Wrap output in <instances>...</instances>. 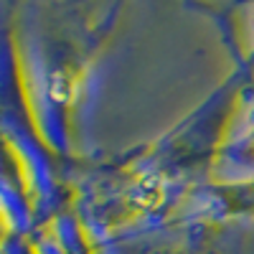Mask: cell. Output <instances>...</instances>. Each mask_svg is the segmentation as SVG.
<instances>
[{
	"label": "cell",
	"mask_w": 254,
	"mask_h": 254,
	"mask_svg": "<svg viewBox=\"0 0 254 254\" xmlns=\"http://www.w3.org/2000/svg\"><path fill=\"white\" fill-rule=\"evenodd\" d=\"M249 59L239 54V64L221 87L193 112H188L165 135L125 158V168L145 171L163 181L201 173L226 153V140L237 112L247 107Z\"/></svg>",
	"instance_id": "1"
},
{
	"label": "cell",
	"mask_w": 254,
	"mask_h": 254,
	"mask_svg": "<svg viewBox=\"0 0 254 254\" xmlns=\"http://www.w3.org/2000/svg\"><path fill=\"white\" fill-rule=\"evenodd\" d=\"M190 198H196L198 206L214 216L254 214V173L239 181L201 183L196 190H190Z\"/></svg>",
	"instance_id": "2"
},
{
	"label": "cell",
	"mask_w": 254,
	"mask_h": 254,
	"mask_svg": "<svg viewBox=\"0 0 254 254\" xmlns=\"http://www.w3.org/2000/svg\"><path fill=\"white\" fill-rule=\"evenodd\" d=\"M249 26H252V46H249L247 56H252V59H254V8H252V20H249Z\"/></svg>",
	"instance_id": "3"
}]
</instances>
